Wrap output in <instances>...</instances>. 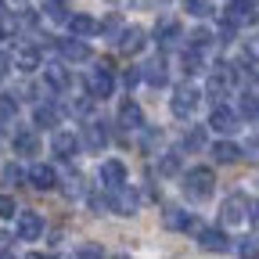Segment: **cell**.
<instances>
[{"label":"cell","instance_id":"cell-2","mask_svg":"<svg viewBox=\"0 0 259 259\" xmlns=\"http://www.w3.org/2000/svg\"><path fill=\"white\" fill-rule=\"evenodd\" d=\"M87 94L94 97V101H105V97L115 94V72H112L108 61H97L87 72Z\"/></svg>","mask_w":259,"mask_h":259},{"label":"cell","instance_id":"cell-20","mask_svg":"<svg viewBox=\"0 0 259 259\" xmlns=\"http://www.w3.org/2000/svg\"><path fill=\"white\" fill-rule=\"evenodd\" d=\"M32 122L44 126V130L58 126V122H61V105H36V112H32Z\"/></svg>","mask_w":259,"mask_h":259},{"label":"cell","instance_id":"cell-15","mask_svg":"<svg viewBox=\"0 0 259 259\" xmlns=\"http://www.w3.org/2000/svg\"><path fill=\"white\" fill-rule=\"evenodd\" d=\"M162 223H166V231H191L194 227V216L180 205H169L166 212H162Z\"/></svg>","mask_w":259,"mask_h":259},{"label":"cell","instance_id":"cell-31","mask_svg":"<svg viewBox=\"0 0 259 259\" xmlns=\"http://www.w3.org/2000/svg\"><path fill=\"white\" fill-rule=\"evenodd\" d=\"M184 11L194 18H205V15H212V4L209 0H184Z\"/></svg>","mask_w":259,"mask_h":259},{"label":"cell","instance_id":"cell-16","mask_svg":"<svg viewBox=\"0 0 259 259\" xmlns=\"http://www.w3.org/2000/svg\"><path fill=\"white\" fill-rule=\"evenodd\" d=\"M180 22L177 18H162L158 22V29H155V36H158V44H162V51H173L177 47V40H180Z\"/></svg>","mask_w":259,"mask_h":259},{"label":"cell","instance_id":"cell-46","mask_svg":"<svg viewBox=\"0 0 259 259\" xmlns=\"http://www.w3.org/2000/svg\"><path fill=\"white\" fill-rule=\"evenodd\" d=\"M0 11H4V0H0Z\"/></svg>","mask_w":259,"mask_h":259},{"label":"cell","instance_id":"cell-27","mask_svg":"<svg viewBox=\"0 0 259 259\" xmlns=\"http://www.w3.org/2000/svg\"><path fill=\"white\" fill-rule=\"evenodd\" d=\"M238 112H241L245 119H259V94L245 90V94L238 97Z\"/></svg>","mask_w":259,"mask_h":259},{"label":"cell","instance_id":"cell-3","mask_svg":"<svg viewBox=\"0 0 259 259\" xmlns=\"http://www.w3.org/2000/svg\"><path fill=\"white\" fill-rule=\"evenodd\" d=\"M198 101H202V90L194 87V83H180L177 87V94H173V115L177 119H191L194 115V108H198Z\"/></svg>","mask_w":259,"mask_h":259},{"label":"cell","instance_id":"cell-10","mask_svg":"<svg viewBox=\"0 0 259 259\" xmlns=\"http://www.w3.org/2000/svg\"><path fill=\"white\" fill-rule=\"evenodd\" d=\"M209 126L216 130V134H234V130H238V112L216 101V108H212V115H209Z\"/></svg>","mask_w":259,"mask_h":259},{"label":"cell","instance_id":"cell-13","mask_svg":"<svg viewBox=\"0 0 259 259\" xmlns=\"http://www.w3.org/2000/svg\"><path fill=\"white\" fill-rule=\"evenodd\" d=\"M58 54L65 61H87L90 58V44L83 36H72V40H58Z\"/></svg>","mask_w":259,"mask_h":259},{"label":"cell","instance_id":"cell-32","mask_svg":"<svg viewBox=\"0 0 259 259\" xmlns=\"http://www.w3.org/2000/svg\"><path fill=\"white\" fill-rule=\"evenodd\" d=\"M212 40H216V36H212L209 29H194V32H191V47H198V51H209Z\"/></svg>","mask_w":259,"mask_h":259},{"label":"cell","instance_id":"cell-41","mask_svg":"<svg viewBox=\"0 0 259 259\" xmlns=\"http://www.w3.org/2000/svg\"><path fill=\"white\" fill-rule=\"evenodd\" d=\"M241 151H245L248 158H259V134H255V137L248 141V148H241Z\"/></svg>","mask_w":259,"mask_h":259},{"label":"cell","instance_id":"cell-43","mask_svg":"<svg viewBox=\"0 0 259 259\" xmlns=\"http://www.w3.org/2000/svg\"><path fill=\"white\" fill-rule=\"evenodd\" d=\"M0 252H11V234H0Z\"/></svg>","mask_w":259,"mask_h":259},{"label":"cell","instance_id":"cell-21","mask_svg":"<svg viewBox=\"0 0 259 259\" xmlns=\"http://www.w3.org/2000/svg\"><path fill=\"white\" fill-rule=\"evenodd\" d=\"M241 155H245V151H241V148H238L234 141H216V144H212V158H216V162H223V166H231V162H238Z\"/></svg>","mask_w":259,"mask_h":259},{"label":"cell","instance_id":"cell-39","mask_svg":"<svg viewBox=\"0 0 259 259\" xmlns=\"http://www.w3.org/2000/svg\"><path fill=\"white\" fill-rule=\"evenodd\" d=\"M83 177H69V184H65V194H69V198H76V194H83Z\"/></svg>","mask_w":259,"mask_h":259},{"label":"cell","instance_id":"cell-14","mask_svg":"<svg viewBox=\"0 0 259 259\" xmlns=\"http://www.w3.org/2000/svg\"><path fill=\"white\" fill-rule=\"evenodd\" d=\"M141 79L148 87H166L169 83V72H166V58H151L144 69H141Z\"/></svg>","mask_w":259,"mask_h":259},{"label":"cell","instance_id":"cell-8","mask_svg":"<svg viewBox=\"0 0 259 259\" xmlns=\"http://www.w3.org/2000/svg\"><path fill=\"white\" fill-rule=\"evenodd\" d=\"M44 216L40 212H18V241H40V234H44Z\"/></svg>","mask_w":259,"mask_h":259},{"label":"cell","instance_id":"cell-26","mask_svg":"<svg viewBox=\"0 0 259 259\" xmlns=\"http://www.w3.org/2000/svg\"><path fill=\"white\" fill-rule=\"evenodd\" d=\"M180 166H184V155H180V151H166V155L158 158V173H162V177H177Z\"/></svg>","mask_w":259,"mask_h":259},{"label":"cell","instance_id":"cell-24","mask_svg":"<svg viewBox=\"0 0 259 259\" xmlns=\"http://www.w3.org/2000/svg\"><path fill=\"white\" fill-rule=\"evenodd\" d=\"M69 29H72V36H83V40H90L94 32H97V22H94L90 15H72V18H69Z\"/></svg>","mask_w":259,"mask_h":259},{"label":"cell","instance_id":"cell-33","mask_svg":"<svg viewBox=\"0 0 259 259\" xmlns=\"http://www.w3.org/2000/svg\"><path fill=\"white\" fill-rule=\"evenodd\" d=\"M101 29H105V36H108V40L115 44V40H119V32H122V22H119V15H108Z\"/></svg>","mask_w":259,"mask_h":259},{"label":"cell","instance_id":"cell-18","mask_svg":"<svg viewBox=\"0 0 259 259\" xmlns=\"http://www.w3.org/2000/svg\"><path fill=\"white\" fill-rule=\"evenodd\" d=\"M83 144H87L90 151H101V148L108 144V126H105V122H87V130H83Z\"/></svg>","mask_w":259,"mask_h":259},{"label":"cell","instance_id":"cell-38","mask_svg":"<svg viewBox=\"0 0 259 259\" xmlns=\"http://www.w3.org/2000/svg\"><path fill=\"white\" fill-rule=\"evenodd\" d=\"M4 180H8V184H18V180H25V173L11 162V166H4Z\"/></svg>","mask_w":259,"mask_h":259},{"label":"cell","instance_id":"cell-28","mask_svg":"<svg viewBox=\"0 0 259 259\" xmlns=\"http://www.w3.org/2000/svg\"><path fill=\"white\" fill-rule=\"evenodd\" d=\"M15 65H18L22 72L40 69V51H36V47H22V51H18V58H15Z\"/></svg>","mask_w":259,"mask_h":259},{"label":"cell","instance_id":"cell-42","mask_svg":"<svg viewBox=\"0 0 259 259\" xmlns=\"http://www.w3.org/2000/svg\"><path fill=\"white\" fill-rule=\"evenodd\" d=\"M101 252H105L101 245H87V248H79V255H101Z\"/></svg>","mask_w":259,"mask_h":259},{"label":"cell","instance_id":"cell-36","mask_svg":"<svg viewBox=\"0 0 259 259\" xmlns=\"http://www.w3.org/2000/svg\"><path fill=\"white\" fill-rule=\"evenodd\" d=\"M15 112H18V105H15V97H11V94H0V115H8V119H11Z\"/></svg>","mask_w":259,"mask_h":259},{"label":"cell","instance_id":"cell-7","mask_svg":"<svg viewBox=\"0 0 259 259\" xmlns=\"http://www.w3.org/2000/svg\"><path fill=\"white\" fill-rule=\"evenodd\" d=\"M119 36H122V40H115V51H119V54H126V58H130V54H137V51H144V44H148V32H144L141 25L122 29Z\"/></svg>","mask_w":259,"mask_h":259},{"label":"cell","instance_id":"cell-22","mask_svg":"<svg viewBox=\"0 0 259 259\" xmlns=\"http://www.w3.org/2000/svg\"><path fill=\"white\" fill-rule=\"evenodd\" d=\"M184 72H187V76H198V72H205V51H198V47H187V51H184Z\"/></svg>","mask_w":259,"mask_h":259},{"label":"cell","instance_id":"cell-4","mask_svg":"<svg viewBox=\"0 0 259 259\" xmlns=\"http://www.w3.org/2000/svg\"><path fill=\"white\" fill-rule=\"evenodd\" d=\"M223 22H231L234 29L255 25V4H252V0H231V4L223 8Z\"/></svg>","mask_w":259,"mask_h":259},{"label":"cell","instance_id":"cell-30","mask_svg":"<svg viewBox=\"0 0 259 259\" xmlns=\"http://www.w3.org/2000/svg\"><path fill=\"white\" fill-rule=\"evenodd\" d=\"M47 83H51L54 90H65V87H69V83H72V76H69V72H65V69H61V65H51V69H47Z\"/></svg>","mask_w":259,"mask_h":259},{"label":"cell","instance_id":"cell-19","mask_svg":"<svg viewBox=\"0 0 259 259\" xmlns=\"http://www.w3.org/2000/svg\"><path fill=\"white\" fill-rule=\"evenodd\" d=\"M101 184H105V187H119V184H126V166H122L119 158L101 162Z\"/></svg>","mask_w":259,"mask_h":259},{"label":"cell","instance_id":"cell-5","mask_svg":"<svg viewBox=\"0 0 259 259\" xmlns=\"http://www.w3.org/2000/svg\"><path fill=\"white\" fill-rule=\"evenodd\" d=\"M245 216H248V198H245V194H231V198L220 205L223 227H238V223H245Z\"/></svg>","mask_w":259,"mask_h":259},{"label":"cell","instance_id":"cell-35","mask_svg":"<svg viewBox=\"0 0 259 259\" xmlns=\"http://www.w3.org/2000/svg\"><path fill=\"white\" fill-rule=\"evenodd\" d=\"M11 216H18L15 198H11V194H0V220H11Z\"/></svg>","mask_w":259,"mask_h":259},{"label":"cell","instance_id":"cell-9","mask_svg":"<svg viewBox=\"0 0 259 259\" xmlns=\"http://www.w3.org/2000/svg\"><path fill=\"white\" fill-rule=\"evenodd\" d=\"M198 245H202L205 252H231V248H234L231 238H227L220 227H202V231H198Z\"/></svg>","mask_w":259,"mask_h":259},{"label":"cell","instance_id":"cell-1","mask_svg":"<svg viewBox=\"0 0 259 259\" xmlns=\"http://www.w3.org/2000/svg\"><path fill=\"white\" fill-rule=\"evenodd\" d=\"M212 191H216V173L212 169L194 166V169L184 173V194H187L191 202H209Z\"/></svg>","mask_w":259,"mask_h":259},{"label":"cell","instance_id":"cell-47","mask_svg":"<svg viewBox=\"0 0 259 259\" xmlns=\"http://www.w3.org/2000/svg\"><path fill=\"white\" fill-rule=\"evenodd\" d=\"M252 4H259V0H252Z\"/></svg>","mask_w":259,"mask_h":259},{"label":"cell","instance_id":"cell-29","mask_svg":"<svg viewBox=\"0 0 259 259\" xmlns=\"http://www.w3.org/2000/svg\"><path fill=\"white\" fill-rule=\"evenodd\" d=\"M184 148H187V151H202V148H205V126L187 130V134H184Z\"/></svg>","mask_w":259,"mask_h":259},{"label":"cell","instance_id":"cell-6","mask_svg":"<svg viewBox=\"0 0 259 259\" xmlns=\"http://www.w3.org/2000/svg\"><path fill=\"white\" fill-rule=\"evenodd\" d=\"M108 191H112V198H108V209H115L119 216H134V212H137V205H141V202H137V194L130 191L126 184H119V187H108Z\"/></svg>","mask_w":259,"mask_h":259},{"label":"cell","instance_id":"cell-12","mask_svg":"<svg viewBox=\"0 0 259 259\" xmlns=\"http://www.w3.org/2000/svg\"><path fill=\"white\" fill-rule=\"evenodd\" d=\"M25 180H29V187H36V191H51V187L58 184V173H54V166H44V162H36V166L25 173Z\"/></svg>","mask_w":259,"mask_h":259},{"label":"cell","instance_id":"cell-17","mask_svg":"<svg viewBox=\"0 0 259 259\" xmlns=\"http://www.w3.org/2000/svg\"><path fill=\"white\" fill-rule=\"evenodd\" d=\"M51 148H54L58 158H72V155L79 151V137H76V134H65V130H58V134L51 137Z\"/></svg>","mask_w":259,"mask_h":259},{"label":"cell","instance_id":"cell-34","mask_svg":"<svg viewBox=\"0 0 259 259\" xmlns=\"http://www.w3.org/2000/svg\"><path fill=\"white\" fill-rule=\"evenodd\" d=\"M238 252L248 255V259H255V255H259V238H255V234H252V238H241V241H238Z\"/></svg>","mask_w":259,"mask_h":259},{"label":"cell","instance_id":"cell-44","mask_svg":"<svg viewBox=\"0 0 259 259\" xmlns=\"http://www.w3.org/2000/svg\"><path fill=\"white\" fill-rule=\"evenodd\" d=\"M248 209H252V212H248V216H252V223L259 227V202H255V205H248Z\"/></svg>","mask_w":259,"mask_h":259},{"label":"cell","instance_id":"cell-40","mask_svg":"<svg viewBox=\"0 0 259 259\" xmlns=\"http://www.w3.org/2000/svg\"><path fill=\"white\" fill-rule=\"evenodd\" d=\"M11 65H15V61H11V54H4V51H0V79H4V76L11 72Z\"/></svg>","mask_w":259,"mask_h":259},{"label":"cell","instance_id":"cell-37","mask_svg":"<svg viewBox=\"0 0 259 259\" xmlns=\"http://www.w3.org/2000/svg\"><path fill=\"white\" fill-rule=\"evenodd\" d=\"M158 144H162V134H158V130L144 134V141H141V148H144V151H158Z\"/></svg>","mask_w":259,"mask_h":259},{"label":"cell","instance_id":"cell-45","mask_svg":"<svg viewBox=\"0 0 259 259\" xmlns=\"http://www.w3.org/2000/svg\"><path fill=\"white\" fill-rule=\"evenodd\" d=\"M8 4H15V8H22V4H25V0H8Z\"/></svg>","mask_w":259,"mask_h":259},{"label":"cell","instance_id":"cell-23","mask_svg":"<svg viewBox=\"0 0 259 259\" xmlns=\"http://www.w3.org/2000/svg\"><path fill=\"white\" fill-rule=\"evenodd\" d=\"M44 15L51 22H69L72 18V8H69V0H44Z\"/></svg>","mask_w":259,"mask_h":259},{"label":"cell","instance_id":"cell-11","mask_svg":"<svg viewBox=\"0 0 259 259\" xmlns=\"http://www.w3.org/2000/svg\"><path fill=\"white\" fill-rule=\"evenodd\" d=\"M119 126L122 130H144V112L137 101H119Z\"/></svg>","mask_w":259,"mask_h":259},{"label":"cell","instance_id":"cell-25","mask_svg":"<svg viewBox=\"0 0 259 259\" xmlns=\"http://www.w3.org/2000/svg\"><path fill=\"white\" fill-rule=\"evenodd\" d=\"M15 151L18 155H36L40 151V137L32 134V130H22V134L15 137Z\"/></svg>","mask_w":259,"mask_h":259}]
</instances>
